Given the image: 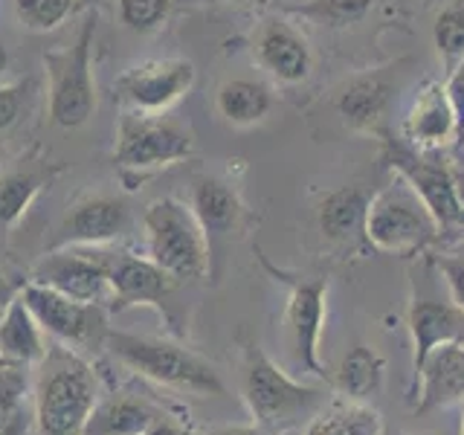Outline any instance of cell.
<instances>
[{
    "instance_id": "obj_13",
    "label": "cell",
    "mask_w": 464,
    "mask_h": 435,
    "mask_svg": "<svg viewBox=\"0 0 464 435\" xmlns=\"http://www.w3.org/2000/svg\"><path fill=\"white\" fill-rule=\"evenodd\" d=\"M195 84V64L186 58H163L130 67L116 82V96L137 113H160L183 99Z\"/></svg>"
},
{
    "instance_id": "obj_28",
    "label": "cell",
    "mask_w": 464,
    "mask_h": 435,
    "mask_svg": "<svg viewBox=\"0 0 464 435\" xmlns=\"http://www.w3.org/2000/svg\"><path fill=\"white\" fill-rule=\"evenodd\" d=\"M383 4V0H302V4H285V14H296L316 26L328 29H345L352 24H360L366 14Z\"/></svg>"
},
{
    "instance_id": "obj_21",
    "label": "cell",
    "mask_w": 464,
    "mask_h": 435,
    "mask_svg": "<svg viewBox=\"0 0 464 435\" xmlns=\"http://www.w3.org/2000/svg\"><path fill=\"white\" fill-rule=\"evenodd\" d=\"M64 171L62 163H50L41 157H24L12 169L0 174V227L18 224L33 200L50 188V183Z\"/></svg>"
},
{
    "instance_id": "obj_35",
    "label": "cell",
    "mask_w": 464,
    "mask_h": 435,
    "mask_svg": "<svg viewBox=\"0 0 464 435\" xmlns=\"http://www.w3.org/2000/svg\"><path fill=\"white\" fill-rule=\"evenodd\" d=\"M444 91H447L450 105H453L456 122H459V134H461V128H464V58H461V62L453 70H450Z\"/></svg>"
},
{
    "instance_id": "obj_37",
    "label": "cell",
    "mask_w": 464,
    "mask_h": 435,
    "mask_svg": "<svg viewBox=\"0 0 464 435\" xmlns=\"http://www.w3.org/2000/svg\"><path fill=\"white\" fill-rule=\"evenodd\" d=\"M145 435H195V432L188 430L186 424H178V420H171V418H157Z\"/></svg>"
},
{
    "instance_id": "obj_31",
    "label": "cell",
    "mask_w": 464,
    "mask_h": 435,
    "mask_svg": "<svg viewBox=\"0 0 464 435\" xmlns=\"http://www.w3.org/2000/svg\"><path fill=\"white\" fill-rule=\"evenodd\" d=\"M29 392H33V377H29V369L6 362V366L0 369V430H4L6 424H12V420L24 412Z\"/></svg>"
},
{
    "instance_id": "obj_20",
    "label": "cell",
    "mask_w": 464,
    "mask_h": 435,
    "mask_svg": "<svg viewBox=\"0 0 464 435\" xmlns=\"http://www.w3.org/2000/svg\"><path fill=\"white\" fill-rule=\"evenodd\" d=\"M188 207H192L203 236L209 241V253H215L218 241L232 238V232H238L246 218L238 192L218 178H198L192 183V203Z\"/></svg>"
},
{
    "instance_id": "obj_42",
    "label": "cell",
    "mask_w": 464,
    "mask_h": 435,
    "mask_svg": "<svg viewBox=\"0 0 464 435\" xmlns=\"http://www.w3.org/2000/svg\"><path fill=\"white\" fill-rule=\"evenodd\" d=\"M459 145H461L459 154H464V128H461V134H459Z\"/></svg>"
},
{
    "instance_id": "obj_32",
    "label": "cell",
    "mask_w": 464,
    "mask_h": 435,
    "mask_svg": "<svg viewBox=\"0 0 464 435\" xmlns=\"http://www.w3.org/2000/svg\"><path fill=\"white\" fill-rule=\"evenodd\" d=\"M116 12L130 33H154L166 24L171 0H116Z\"/></svg>"
},
{
    "instance_id": "obj_38",
    "label": "cell",
    "mask_w": 464,
    "mask_h": 435,
    "mask_svg": "<svg viewBox=\"0 0 464 435\" xmlns=\"http://www.w3.org/2000/svg\"><path fill=\"white\" fill-rule=\"evenodd\" d=\"M209 435H276V432H267V430H261V427H221V430H215Z\"/></svg>"
},
{
    "instance_id": "obj_25",
    "label": "cell",
    "mask_w": 464,
    "mask_h": 435,
    "mask_svg": "<svg viewBox=\"0 0 464 435\" xmlns=\"http://www.w3.org/2000/svg\"><path fill=\"white\" fill-rule=\"evenodd\" d=\"M157 415L149 403L128 395H113L108 401H96L84 435H145Z\"/></svg>"
},
{
    "instance_id": "obj_4",
    "label": "cell",
    "mask_w": 464,
    "mask_h": 435,
    "mask_svg": "<svg viewBox=\"0 0 464 435\" xmlns=\"http://www.w3.org/2000/svg\"><path fill=\"white\" fill-rule=\"evenodd\" d=\"M383 151L381 160L383 166L392 169L401 180L412 186V192L424 200V207L435 218V224L441 229V241H459L464 238V209L456 195L453 183V160L441 157L439 151H420L412 149L403 137H392V130L386 137H381Z\"/></svg>"
},
{
    "instance_id": "obj_48",
    "label": "cell",
    "mask_w": 464,
    "mask_h": 435,
    "mask_svg": "<svg viewBox=\"0 0 464 435\" xmlns=\"http://www.w3.org/2000/svg\"><path fill=\"white\" fill-rule=\"evenodd\" d=\"M459 244H461V241H459Z\"/></svg>"
},
{
    "instance_id": "obj_19",
    "label": "cell",
    "mask_w": 464,
    "mask_h": 435,
    "mask_svg": "<svg viewBox=\"0 0 464 435\" xmlns=\"http://www.w3.org/2000/svg\"><path fill=\"white\" fill-rule=\"evenodd\" d=\"M415 381H420L415 401L418 415L464 403V343H444L432 348L427 360L415 369Z\"/></svg>"
},
{
    "instance_id": "obj_46",
    "label": "cell",
    "mask_w": 464,
    "mask_h": 435,
    "mask_svg": "<svg viewBox=\"0 0 464 435\" xmlns=\"http://www.w3.org/2000/svg\"><path fill=\"white\" fill-rule=\"evenodd\" d=\"M461 435H464V420H461Z\"/></svg>"
},
{
    "instance_id": "obj_12",
    "label": "cell",
    "mask_w": 464,
    "mask_h": 435,
    "mask_svg": "<svg viewBox=\"0 0 464 435\" xmlns=\"http://www.w3.org/2000/svg\"><path fill=\"white\" fill-rule=\"evenodd\" d=\"M29 282L53 287L58 294L79 302H111L105 253H87L79 250V246H58V250L35 261Z\"/></svg>"
},
{
    "instance_id": "obj_10",
    "label": "cell",
    "mask_w": 464,
    "mask_h": 435,
    "mask_svg": "<svg viewBox=\"0 0 464 435\" xmlns=\"http://www.w3.org/2000/svg\"><path fill=\"white\" fill-rule=\"evenodd\" d=\"M403 67H410V58L360 70L334 91L331 108L352 134H372L377 140L389 134V113L403 84Z\"/></svg>"
},
{
    "instance_id": "obj_15",
    "label": "cell",
    "mask_w": 464,
    "mask_h": 435,
    "mask_svg": "<svg viewBox=\"0 0 464 435\" xmlns=\"http://www.w3.org/2000/svg\"><path fill=\"white\" fill-rule=\"evenodd\" d=\"M253 53L261 70H267L282 84H299L311 76V44L287 18L261 21L253 38Z\"/></svg>"
},
{
    "instance_id": "obj_16",
    "label": "cell",
    "mask_w": 464,
    "mask_h": 435,
    "mask_svg": "<svg viewBox=\"0 0 464 435\" xmlns=\"http://www.w3.org/2000/svg\"><path fill=\"white\" fill-rule=\"evenodd\" d=\"M130 212L113 195H87L72 203L58 227V246H99L128 232Z\"/></svg>"
},
{
    "instance_id": "obj_17",
    "label": "cell",
    "mask_w": 464,
    "mask_h": 435,
    "mask_svg": "<svg viewBox=\"0 0 464 435\" xmlns=\"http://www.w3.org/2000/svg\"><path fill=\"white\" fill-rule=\"evenodd\" d=\"M401 137L420 151H441L444 145L459 140V122L441 82H424L418 87L415 102L406 113Z\"/></svg>"
},
{
    "instance_id": "obj_34",
    "label": "cell",
    "mask_w": 464,
    "mask_h": 435,
    "mask_svg": "<svg viewBox=\"0 0 464 435\" xmlns=\"http://www.w3.org/2000/svg\"><path fill=\"white\" fill-rule=\"evenodd\" d=\"M29 82H12V84H0V130H6L9 125L18 122V116L26 105L29 96Z\"/></svg>"
},
{
    "instance_id": "obj_40",
    "label": "cell",
    "mask_w": 464,
    "mask_h": 435,
    "mask_svg": "<svg viewBox=\"0 0 464 435\" xmlns=\"http://www.w3.org/2000/svg\"><path fill=\"white\" fill-rule=\"evenodd\" d=\"M6 64H9V53H6V47H4V41H0V76L6 72Z\"/></svg>"
},
{
    "instance_id": "obj_5",
    "label": "cell",
    "mask_w": 464,
    "mask_h": 435,
    "mask_svg": "<svg viewBox=\"0 0 464 435\" xmlns=\"http://www.w3.org/2000/svg\"><path fill=\"white\" fill-rule=\"evenodd\" d=\"M142 229L145 253L174 282H195L212 270L209 241L192 207L174 198H160L142 212Z\"/></svg>"
},
{
    "instance_id": "obj_41",
    "label": "cell",
    "mask_w": 464,
    "mask_h": 435,
    "mask_svg": "<svg viewBox=\"0 0 464 435\" xmlns=\"http://www.w3.org/2000/svg\"><path fill=\"white\" fill-rule=\"evenodd\" d=\"M381 435H403V432H398V430H386V427H383Z\"/></svg>"
},
{
    "instance_id": "obj_23",
    "label": "cell",
    "mask_w": 464,
    "mask_h": 435,
    "mask_svg": "<svg viewBox=\"0 0 464 435\" xmlns=\"http://www.w3.org/2000/svg\"><path fill=\"white\" fill-rule=\"evenodd\" d=\"M47 348L50 345L44 340L41 325L18 296L0 316V357L6 362H14V366L33 369L44 360Z\"/></svg>"
},
{
    "instance_id": "obj_2",
    "label": "cell",
    "mask_w": 464,
    "mask_h": 435,
    "mask_svg": "<svg viewBox=\"0 0 464 435\" xmlns=\"http://www.w3.org/2000/svg\"><path fill=\"white\" fill-rule=\"evenodd\" d=\"M241 398L253 424L276 435L299 430L302 424L308 427V420L328 406L325 386H311L290 377L258 345L246 348Z\"/></svg>"
},
{
    "instance_id": "obj_39",
    "label": "cell",
    "mask_w": 464,
    "mask_h": 435,
    "mask_svg": "<svg viewBox=\"0 0 464 435\" xmlns=\"http://www.w3.org/2000/svg\"><path fill=\"white\" fill-rule=\"evenodd\" d=\"M0 435H29V418H26V412H21L18 418L12 420V424H6L4 430H0Z\"/></svg>"
},
{
    "instance_id": "obj_11",
    "label": "cell",
    "mask_w": 464,
    "mask_h": 435,
    "mask_svg": "<svg viewBox=\"0 0 464 435\" xmlns=\"http://www.w3.org/2000/svg\"><path fill=\"white\" fill-rule=\"evenodd\" d=\"M192 134L169 120H154L151 113H128L120 122L113 160L125 171V178L137 174L142 180L154 169H166L192 157Z\"/></svg>"
},
{
    "instance_id": "obj_36",
    "label": "cell",
    "mask_w": 464,
    "mask_h": 435,
    "mask_svg": "<svg viewBox=\"0 0 464 435\" xmlns=\"http://www.w3.org/2000/svg\"><path fill=\"white\" fill-rule=\"evenodd\" d=\"M21 287H24V282H14L4 270H0V311H6L9 304L21 296Z\"/></svg>"
},
{
    "instance_id": "obj_29",
    "label": "cell",
    "mask_w": 464,
    "mask_h": 435,
    "mask_svg": "<svg viewBox=\"0 0 464 435\" xmlns=\"http://www.w3.org/2000/svg\"><path fill=\"white\" fill-rule=\"evenodd\" d=\"M432 41L450 72L464 58V0H447L441 6L432 24Z\"/></svg>"
},
{
    "instance_id": "obj_24",
    "label": "cell",
    "mask_w": 464,
    "mask_h": 435,
    "mask_svg": "<svg viewBox=\"0 0 464 435\" xmlns=\"http://www.w3.org/2000/svg\"><path fill=\"white\" fill-rule=\"evenodd\" d=\"M383 377H386V360L381 357V352H374L369 345H354L340 360L337 372L331 374V386L345 401L369 403L381 392Z\"/></svg>"
},
{
    "instance_id": "obj_8",
    "label": "cell",
    "mask_w": 464,
    "mask_h": 435,
    "mask_svg": "<svg viewBox=\"0 0 464 435\" xmlns=\"http://www.w3.org/2000/svg\"><path fill=\"white\" fill-rule=\"evenodd\" d=\"M265 267L276 276V282L287 285V302L282 314V328H285V343L287 352L294 357V366L304 374L314 377H328L323 357H319V340H323L325 328V299H328V279L323 276H290L285 270H276L265 258Z\"/></svg>"
},
{
    "instance_id": "obj_18",
    "label": "cell",
    "mask_w": 464,
    "mask_h": 435,
    "mask_svg": "<svg viewBox=\"0 0 464 435\" xmlns=\"http://www.w3.org/2000/svg\"><path fill=\"white\" fill-rule=\"evenodd\" d=\"M406 325L412 337V369L427 360L432 348L444 343H464V308L453 299L424 296L415 290V296L406 311Z\"/></svg>"
},
{
    "instance_id": "obj_27",
    "label": "cell",
    "mask_w": 464,
    "mask_h": 435,
    "mask_svg": "<svg viewBox=\"0 0 464 435\" xmlns=\"http://www.w3.org/2000/svg\"><path fill=\"white\" fill-rule=\"evenodd\" d=\"M383 418L369 403H354V401H334L325 410H319L304 435H381Z\"/></svg>"
},
{
    "instance_id": "obj_22",
    "label": "cell",
    "mask_w": 464,
    "mask_h": 435,
    "mask_svg": "<svg viewBox=\"0 0 464 435\" xmlns=\"http://www.w3.org/2000/svg\"><path fill=\"white\" fill-rule=\"evenodd\" d=\"M372 192L362 183H345L331 188L319 200V232L331 244H354L366 241V215H369Z\"/></svg>"
},
{
    "instance_id": "obj_43",
    "label": "cell",
    "mask_w": 464,
    "mask_h": 435,
    "mask_svg": "<svg viewBox=\"0 0 464 435\" xmlns=\"http://www.w3.org/2000/svg\"><path fill=\"white\" fill-rule=\"evenodd\" d=\"M221 4H244V0H221Z\"/></svg>"
},
{
    "instance_id": "obj_7",
    "label": "cell",
    "mask_w": 464,
    "mask_h": 435,
    "mask_svg": "<svg viewBox=\"0 0 464 435\" xmlns=\"http://www.w3.org/2000/svg\"><path fill=\"white\" fill-rule=\"evenodd\" d=\"M93 35L96 14L91 12L82 21V29L70 47L44 53L50 76V116L62 128H79L96 111L93 84Z\"/></svg>"
},
{
    "instance_id": "obj_33",
    "label": "cell",
    "mask_w": 464,
    "mask_h": 435,
    "mask_svg": "<svg viewBox=\"0 0 464 435\" xmlns=\"http://www.w3.org/2000/svg\"><path fill=\"white\" fill-rule=\"evenodd\" d=\"M427 258L435 267V273L444 279L450 299H453L459 308H464V241L453 246H435L432 253H427Z\"/></svg>"
},
{
    "instance_id": "obj_6",
    "label": "cell",
    "mask_w": 464,
    "mask_h": 435,
    "mask_svg": "<svg viewBox=\"0 0 464 435\" xmlns=\"http://www.w3.org/2000/svg\"><path fill=\"white\" fill-rule=\"evenodd\" d=\"M441 241V229L424 207L412 186L395 180L372 195L366 215V244L381 253L395 256H427Z\"/></svg>"
},
{
    "instance_id": "obj_47",
    "label": "cell",
    "mask_w": 464,
    "mask_h": 435,
    "mask_svg": "<svg viewBox=\"0 0 464 435\" xmlns=\"http://www.w3.org/2000/svg\"><path fill=\"white\" fill-rule=\"evenodd\" d=\"M0 316H4V311H0Z\"/></svg>"
},
{
    "instance_id": "obj_14",
    "label": "cell",
    "mask_w": 464,
    "mask_h": 435,
    "mask_svg": "<svg viewBox=\"0 0 464 435\" xmlns=\"http://www.w3.org/2000/svg\"><path fill=\"white\" fill-rule=\"evenodd\" d=\"M105 265H108L113 311H128V308H137V304L163 308V302L169 299L174 285H178L163 267H157L149 256L140 258L130 253H105Z\"/></svg>"
},
{
    "instance_id": "obj_1",
    "label": "cell",
    "mask_w": 464,
    "mask_h": 435,
    "mask_svg": "<svg viewBox=\"0 0 464 435\" xmlns=\"http://www.w3.org/2000/svg\"><path fill=\"white\" fill-rule=\"evenodd\" d=\"M96 401L99 383L91 360L76 348L53 343L33 377L35 435H84Z\"/></svg>"
},
{
    "instance_id": "obj_45",
    "label": "cell",
    "mask_w": 464,
    "mask_h": 435,
    "mask_svg": "<svg viewBox=\"0 0 464 435\" xmlns=\"http://www.w3.org/2000/svg\"><path fill=\"white\" fill-rule=\"evenodd\" d=\"M456 157H459V160H461V163H464V154H459V151H456Z\"/></svg>"
},
{
    "instance_id": "obj_30",
    "label": "cell",
    "mask_w": 464,
    "mask_h": 435,
    "mask_svg": "<svg viewBox=\"0 0 464 435\" xmlns=\"http://www.w3.org/2000/svg\"><path fill=\"white\" fill-rule=\"evenodd\" d=\"M72 9L76 0H14L18 21L33 33H53L70 18Z\"/></svg>"
},
{
    "instance_id": "obj_26",
    "label": "cell",
    "mask_w": 464,
    "mask_h": 435,
    "mask_svg": "<svg viewBox=\"0 0 464 435\" xmlns=\"http://www.w3.org/2000/svg\"><path fill=\"white\" fill-rule=\"evenodd\" d=\"M218 113L229 125H256L273 111V91L258 79H229L218 87Z\"/></svg>"
},
{
    "instance_id": "obj_44",
    "label": "cell",
    "mask_w": 464,
    "mask_h": 435,
    "mask_svg": "<svg viewBox=\"0 0 464 435\" xmlns=\"http://www.w3.org/2000/svg\"><path fill=\"white\" fill-rule=\"evenodd\" d=\"M4 366H6V360H4V357H0V369H4Z\"/></svg>"
},
{
    "instance_id": "obj_9",
    "label": "cell",
    "mask_w": 464,
    "mask_h": 435,
    "mask_svg": "<svg viewBox=\"0 0 464 435\" xmlns=\"http://www.w3.org/2000/svg\"><path fill=\"white\" fill-rule=\"evenodd\" d=\"M21 299L29 314L35 316L41 331L50 334L55 343L76 348L79 354L105 348V340L111 334L105 304L70 299L53 287H44L29 279L21 287Z\"/></svg>"
},
{
    "instance_id": "obj_3",
    "label": "cell",
    "mask_w": 464,
    "mask_h": 435,
    "mask_svg": "<svg viewBox=\"0 0 464 435\" xmlns=\"http://www.w3.org/2000/svg\"><path fill=\"white\" fill-rule=\"evenodd\" d=\"M108 354L134 372L145 381L157 386L178 389V392H192V395H207V398H221L227 395V386L207 360H200L195 352L157 337H137V334L125 331H111L105 340Z\"/></svg>"
}]
</instances>
